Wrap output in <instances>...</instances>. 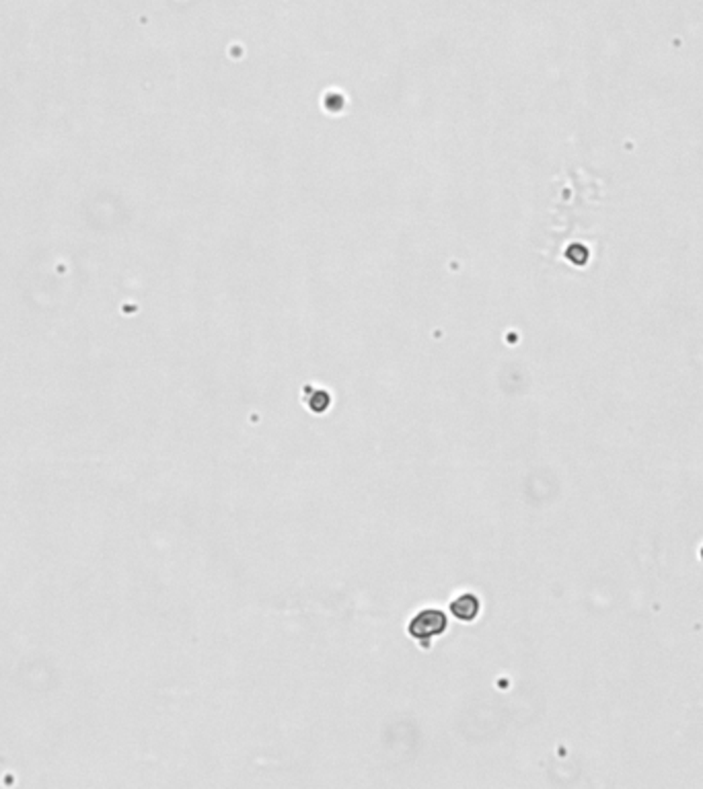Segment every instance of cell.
<instances>
[{
    "mask_svg": "<svg viewBox=\"0 0 703 789\" xmlns=\"http://www.w3.org/2000/svg\"><path fill=\"white\" fill-rule=\"evenodd\" d=\"M480 607H482V603L475 594H461L457 600H452L450 613L455 614L459 621H473L480 613Z\"/></svg>",
    "mask_w": 703,
    "mask_h": 789,
    "instance_id": "cell-2",
    "label": "cell"
},
{
    "mask_svg": "<svg viewBox=\"0 0 703 789\" xmlns=\"http://www.w3.org/2000/svg\"><path fill=\"white\" fill-rule=\"evenodd\" d=\"M448 627V619L446 614L439 611V609H424L422 613H418L411 623H409V635L420 641L422 646H430V641L434 637L442 635Z\"/></svg>",
    "mask_w": 703,
    "mask_h": 789,
    "instance_id": "cell-1",
    "label": "cell"
}]
</instances>
